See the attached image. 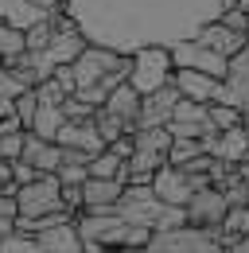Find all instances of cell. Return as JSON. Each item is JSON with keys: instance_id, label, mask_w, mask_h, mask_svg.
Listing matches in <instances>:
<instances>
[{"instance_id": "cell-39", "label": "cell", "mask_w": 249, "mask_h": 253, "mask_svg": "<svg viewBox=\"0 0 249 253\" xmlns=\"http://www.w3.org/2000/svg\"><path fill=\"white\" fill-rule=\"evenodd\" d=\"M35 4H39V8H47V12H55V8H62L66 0H35Z\"/></svg>"}, {"instance_id": "cell-23", "label": "cell", "mask_w": 249, "mask_h": 253, "mask_svg": "<svg viewBox=\"0 0 249 253\" xmlns=\"http://www.w3.org/2000/svg\"><path fill=\"white\" fill-rule=\"evenodd\" d=\"M242 234H249V207H230L222 218V246H230Z\"/></svg>"}, {"instance_id": "cell-31", "label": "cell", "mask_w": 249, "mask_h": 253, "mask_svg": "<svg viewBox=\"0 0 249 253\" xmlns=\"http://www.w3.org/2000/svg\"><path fill=\"white\" fill-rule=\"evenodd\" d=\"M0 253H39V242H35L31 234H20V230H12V234L0 242Z\"/></svg>"}, {"instance_id": "cell-29", "label": "cell", "mask_w": 249, "mask_h": 253, "mask_svg": "<svg viewBox=\"0 0 249 253\" xmlns=\"http://www.w3.org/2000/svg\"><path fill=\"white\" fill-rule=\"evenodd\" d=\"M24 140H28V128H12V132H0V160H20L24 152Z\"/></svg>"}, {"instance_id": "cell-40", "label": "cell", "mask_w": 249, "mask_h": 253, "mask_svg": "<svg viewBox=\"0 0 249 253\" xmlns=\"http://www.w3.org/2000/svg\"><path fill=\"white\" fill-rule=\"evenodd\" d=\"M234 8H242V12H246V16H249V0H238V4H234Z\"/></svg>"}, {"instance_id": "cell-36", "label": "cell", "mask_w": 249, "mask_h": 253, "mask_svg": "<svg viewBox=\"0 0 249 253\" xmlns=\"http://www.w3.org/2000/svg\"><path fill=\"white\" fill-rule=\"evenodd\" d=\"M226 253H249V234H242V238H234V242L226 246Z\"/></svg>"}, {"instance_id": "cell-15", "label": "cell", "mask_w": 249, "mask_h": 253, "mask_svg": "<svg viewBox=\"0 0 249 253\" xmlns=\"http://www.w3.org/2000/svg\"><path fill=\"white\" fill-rule=\"evenodd\" d=\"M35 242H39V253H86L82 238H78L74 218H70V222H55V226L39 230V234H35Z\"/></svg>"}, {"instance_id": "cell-24", "label": "cell", "mask_w": 249, "mask_h": 253, "mask_svg": "<svg viewBox=\"0 0 249 253\" xmlns=\"http://www.w3.org/2000/svg\"><path fill=\"white\" fill-rule=\"evenodd\" d=\"M90 175H101V179H117L121 175V168H124V160L113 152V148H101L97 156H90Z\"/></svg>"}, {"instance_id": "cell-3", "label": "cell", "mask_w": 249, "mask_h": 253, "mask_svg": "<svg viewBox=\"0 0 249 253\" xmlns=\"http://www.w3.org/2000/svg\"><path fill=\"white\" fill-rule=\"evenodd\" d=\"M74 226H78V238H82L86 253L132 250V246H144V242L152 238L148 226H136V222H128L124 214H117V211H82V214L74 218Z\"/></svg>"}, {"instance_id": "cell-21", "label": "cell", "mask_w": 249, "mask_h": 253, "mask_svg": "<svg viewBox=\"0 0 249 253\" xmlns=\"http://www.w3.org/2000/svg\"><path fill=\"white\" fill-rule=\"evenodd\" d=\"M62 121H66V113H62L59 101H39L35 105V117H31L28 132H35V136H43V140H55L59 136Z\"/></svg>"}, {"instance_id": "cell-18", "label": "cell", "mask_w": 249, "mask_h": 253, "mask_svg": "<svg viewBox=\"0 0 249 253\" xmlns=\"http://www.w3.org/2000/svg\"><path fill=\"white\" fill-rule=\"evenodd\" d=\"M20 160H28L31 168H39L43 175H47V171H59V164H62V144H59V140H43V136L28 132Z\"/></svg>"}, {"instance_id": "cell-26", "label": "cell", "mask_w": 249, "mask_h": 253, "mask_svg": "<svg viewBox=\"0 0 249 253\" xmlns=\"http://www.w3.org/2000/svg\"><path fill=\"white\" fill-rule=\"evenodd\" d=\"M93 125H97V132H101V140H105V144H113L117 136H124V132H132V128H128V125L121 121V117H113V113H105L101 105L93 109Z\"/></svg>"}, {"instance_id": "cell-37", "label": "cell", "mask_w": 249, "mask_h": 253, "mask_svg": "<svg viewBox=\"0 0 249 253\" xmlns=\"http://www.w3.org/2000/svg\"><path fill=\"white\" fill-rule=\"evenodd\" d=\"M8 183H12V164H8V160H0V191L8 187Z\"/></svg>"}, {"instance_id": "cell-10", "label": "cell", "mask_w": 249, "mask_h": 253, "mask_svg": "<svg viewBox=\"0 0 249 253\" xmlns=\"http://www.w3.org/2000/svg\"><path fill=\"white\" fill-rule=\"evenodd\" d=\"M226 211H230V203H226L222 187H214V183L199 187L187 199V222H191V226H222Z\"/></svg>"}, {"instance_id": "cell-2", "label": "cell", "mask_w": 249, "mask_h": 253, "mask_svg": "<svg viewBox=\"0 0 249 253\" xmlns=\"http://www.w3.org/2000/svg\"><path fill=\"white\" fill-rule=\"evenodd\" d=\"M74 82H78V90L74 97H82L86 105H101L105 94L128 78V66L132 59L121 55V51H113V47H101V43H86L82 47V55L74 59Z\"/></svg>"}, {"instance_id": "cell-25", "label": "cell", "mask_w": 249, "mask_h": 253, "mask_svg": "<svg viewBox=\"0 0 249 253\" xmlns=\"http://www.w3.org/2000/svg\"><path fill=\"white\" fill-rule=\"evenodd\" d=\"M199 152H207V144L203 140H195V136H171V148H167V164H175V168H183L191 156H199Z\"/></svg>"}, {"instance_id": "cell-9", "label": "cell", "mask_w": 249, "mask_h": 253, "mask_svg": "<svg viewBox=\"0 0 249 253\" xmlns=\"http://www.w3.org/2000/svg\"><path fill=\"white\" fill-rule=\"evenodd\" d=\"M160 199H156V191H152V183H124V191H121V199H117V214H124L128 222H136V226H148L156 234V214H160Z\"/></svg>"}, {"instance_id": "cell-12", "label": "cell", "mask_w": 249, "mask_h": 253, "mask_svg": "<svg viewBox=\"0 0 249 253\" xmlns=\"http://www.w3.org/2000/svg\"><path fill=\"white\" fill-rule=\"evenodd\" d=\"M171 86L179 90V97H191V101H214L218 97V86H222V78L214 74H203V70H187V66H175L171 70Z\"/></svg>"}, {"instance_id": "cell-30", "label": "cell", "mask_w": 249, "mask_h": 253, "mask_svg": "<svg viewBox=\"0 0 249 253\" xmlns=\"http://www.w3.org/2000/svg\"><path fill=\"white\" fill-rule=\"evenodd\" d=\"M24 35H28V51H43V47L51 43V35H55V24H51V16H47V20H39V24H31Z\"/></svg>"}, {"instance_id": "cell-20", "label": "cell", "mask_w": 249, "mask_h": 253, "mask_svg": "<svg viewBox=\"0 0 249 253\" xmlns=\"http://www.w3.org/2000/svg\"><path fill=\"white\" fill-rule=\"evenodd\" d=\"M210 152H214L218 160H226V164L246 160L249 156V128H246V121H242V125H234V128H222Z\"/></svg>"}, {"instance_id": "cell-8", "label": "cell", "mask_w": 249, "mask_h": 253, "mask_svg": "<svg viewBox=\"0 0 249 253\" xmlns=\"http://www.w3.org/2000/svg\"><path fill=\"white\" fill-rule=\"evenodd\" d=\"M210 179H203V175H187L183 168H175V164H164V168H156L152 175V191L160 203H175V207H187V199L195 195L199 187H207Z\"/></svg>"}, {"instance_id": "cell-19", "label": "cell", "mask_w": 249, "mask_h": 253, "mask_svg": "<svg viewBox=\"0 0 249 253\" xmlns=\"http://www.w3.org/2000/svg\"><path fill=\"white\" fill-rule=\"evenodd\" d=\"M51 12L47 8H39L35 0H0V24H12V28H20V32H28L31 24H39V20H47Z\"/></svg>"}, {"instance_id": "cell-16", "label": "cell", "mask_w": 249, "mask_h": 253, "mask_svg": "<svg viewBox=\"0 0 249 253\" xmlns=\"http://www.w3.org/2000/svg\"><path fill=\"white\" fill-rule=\"evenodd\" d=\"M124 183L121 179H101V175H86L82 183V211H113L121 199ZM78 211V214H82Z\"/></svg>"}, {"instance_id": "cell-35", "label": "cell", "mask_w": 249, "mask_h": 253, "mask_svg": "<svg viewBox=\"0 0 249 253\" xmlns=\"http://www.w3.org/2000/svg\"><path fill=\"white\" fill-rule=\"evenodd\" d=\"M218 20H222L226 28H234V32H249V16L242 12V8H226Z\"/></svg>"}, {"instance_id": "cell-6", "label": "cell", "mask_w": 249, "mask_h": 253, "mask_svg": "<svg viewBox=\"0 0 249 253\" xmlns=\"http://www.w3.org/2000/svg\"><path fill=\"white\" fill-rule=\"evenodd\" d=\"M16 207H20V214H55V211H66L62 207L59 175L47 171V175H35L24 187H16Z\"/></svg>"}, {"instance_id": "cell-33", "label": "cell", "mask_w": 249, "mask_h": 253, "mask_svg": "<svg viewBox=\"0 0 249 253\" xmlns=\"http://www.w3.org/2000/svg\"><path fill=\"white\" fill-rule=\"evenodd\" d=\"M35 175H43V171H39V168H31L28 160H12V183H16V187H24V183H31Z\"/></svg>"}, {"instance_id": "cell-11", "label": "cell", "mask_w": 249, "mask_h": 253, "mask_svg": "<svg viewBox=\"0 0 249 253\" xmlns=\"http://www.w3.org/2000/svg\"><path fill=\"white\" fill-rule=\"evenodd\" d=\"M175 101H179V90H175L171 82H167V86H160V90H152V94H140V117H136V125H140V128L167 125V121H171Z\"/></svg>"}, {"instance_id": "cell-13", "label": "cell", "mask_w": 249, "mask_h": 253, "mask_svg": "<svg viewBox=\"0 0 249 253\" xmlns=\"http://www.w3.org/2000/svg\"><path fill=\"white\" fill-rule=\"evenodd\" d=\"M55 140H59L62 148H78V152H86V156H97V152L105 148V140H101V132L93 125V117H86V121H70V117H66Z\"/></svg>"}, {"instance_id": "cell-27", "label": "cell", "mask_w": 249, "mask_h": 253, "mask_svg": "<svg viewBox=\"0 0 249 253\" xmlns=\"http://www.w3.org/2000/svg\"><path fill=\"white\" fill-rule=\"evenodd\" d=\"M218 187H222V195H226V203H230V207H249V183L234 171V168H230V175H226Z\"/></svg>"}, {"instance_id": "cell-34", "label": "cell", "mask_w": 249, "mask_h": 253, "mask_svg": "<svg viewBox=\"0 0 249 253\" xmlns=\"http://www.w3.org/2000/svg\"><path fill=\"white\" fill-rule=\"evenodd\" d=\"M51 78H55V82L62 86V94H66V97H70L74 90H78V82H74V66H70V63H59V66H55V74H51Z\"/></svg>"}, {"instance_id": "cell-38", "label": "cell", "mask_w": 249, "mask_h": 253, "mask_svg": "<svg viewBox=\"0 0 249 253\" xmlns=\"http://www.w3.org/2000/svg\"><path fill=\"white\" fill-rule=\"evenodd\" d=\"M12 230H16V218H8V214H0V242H4V238H8Z\"/></svg>"}, {"instance_id": "cell-14", "label": "cell", "mask_w": 249, "mask_h": 253, "mask_svg": "<svg viewBox=\"0 0 249 253\" xmlns=\"http://www.w3.org/2000/svg\"><path fill=\"white\" fill-rule=\"evenodd\" d=\"M195 39H199V43H207V47H214L218 55L234 59V55L249 43V32H234V28H226L222 20H210V24H203V28L195 32Z\"/></svg>"}, {"instance_id": "cell-5", "label": "cell", "mask_w": 249, "mask_h": 253, "mask_svg": "<svg viewBox=\"0 0 249 253\" xmlns=\"http://www.w3.org/2000/svg\"><path fill=\"white\" fill-rule=\"evenodd\" d=\"M132 66H128V82L136 86V94H152L160 86H167L171 82V51L167 47H160V43H148V47H140V51H132L128 55Z\"/></svg>"}, {"instance_id": "cell-7", "label": "cell", "mask_w": 249, "mask_h": 253, "mask_svg": "<svg viewBox=\"0 0 249 253\" xmlns=\"http://www.w3.org/2000/svg\"><path fill=\"white\" fill-rule=\"evenodd\" d=\"M167 51H171V63H175V66L203 70V74H214V78H226V74H230V59L218 55L214 47L199 43L195 35H191V39H179V43H171Z\"/></svg>"}, {"instance_id": "cell-32", "label": "cell", "mask_w": 249, "mask_h": 253, "mask_svg": "<svg viewBox=\"0 0 249 253\" xmlns=\"http://www.w3.org/2000/svg\"><path fill=\"white\" fill-rule=\"evenodd\" d=\"M20 90H28V86L20 82V74H16L12 66H4V63H0V97H16Z\"/></svg>"}, {"instance_id": "cell-28", "label": "cell", "mask_w": 249, "mask_h": 253, "mask_svg": "<svg viewBox=\"0 0 249 253\" xmlns=\"http://www.w3.org/2000/svg\"><path fill=\"white\" fill-rule=\"evenodd\" d=\"M246 121V113L238 109V105H226V101H210V125L222 132V128H234Z\"/></svg>"}, {"instance_id": "cell-1", "label": "cell", "mask_w": 249, "mask_h": 253, "mask_svg": "<svg viewBox=\"0 0 249 253\" xmlns=\"http://www.w3.org/2000/svg\"><path fill=\"white\" fill-rule=\"evenodd\" d=\"M62 12L90 43L132 55L148 43L171 47L222 16V0H66Z\"/></svg>"}, {"instance_id": "cell-4", "label": "cell", "mask_w": 249, "mask_h": 253, "mask_svg": "<svg viewBox=\"0 0 249 253\" xmlns=\"http://www.w3.org/2000/svg\"><path fill=\"white\" fill-rule=\"evenodd\" d=\"M121 253H226L222 246V226H179V230H164L152 234L144 246H132Z\"/></svg>"}, {"instance_id": "cell-22", "label": "cell", "mask_w": 249, "mask_h": 253, "mask_svg": "<svg viewBox=\"0 0 249 253\" xmlns=\"http://www.w3.org/2000/svg\"><path fill=\"white\" fill-rule=\"evenodd\" d=\"M28 51V35L12 24H0V63H12Z\"/></svg>"}, {"instance_id": "cell-17", "label": "cell", "mask_w": 249, "mask_h": 253, "mask_svg": "<svg viewBox=\"0 0 249 253\" xmlns=\"http://www.w3.org/2000/svg\"><path fill=\"white\" fill-rule=\"evenodd\" d=\"M101 109H105V113H113V117H121L128 128H136V117H140V94H136V86H132L128 78L117 82V86L105 94Z\"/></svg>"}]
</instances>
